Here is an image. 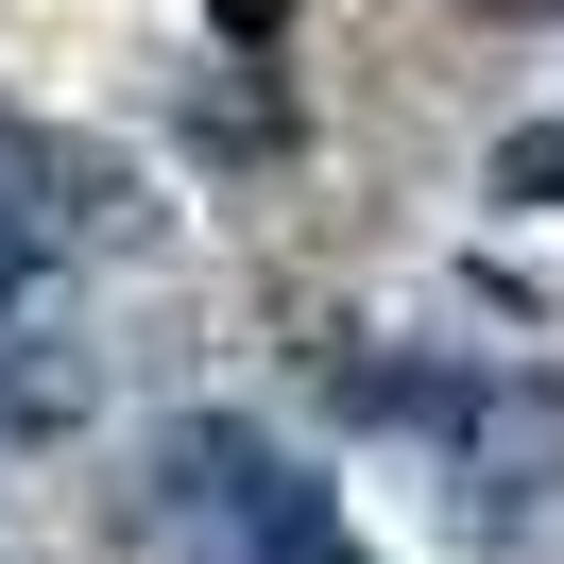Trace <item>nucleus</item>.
Masks as SVG:
<instances>
[{
  "instance_id": "obj_1",
  "label": "nucleus",
  "mask_w": 564,
  "mask_h": 564,
  "mask_svg": "<svg viewBox=\"0 0 564 564\" xmlns=\"http://www.w3.org/2000/svg\"><path fill=\"white\" fill-rule=\"evenodd\" d=\"M513 188H564V120H530V138H513Z\"/></svg>"
},
{
  "instance_id": "obj_2",
  "label": "nucleus",
  "mask_w": 564,
  "mask_h": 564,
  "mask_svg": "<svg viewBox=\"0 0 564 564\" xmlns=\"http://www.w3.org/2000/svg\"><path fill=\"white\" fill-rule=\"evenodd\" d=\"M18 257H35V206H0V291H18Z\"/></svg>"
}]
</instances>
